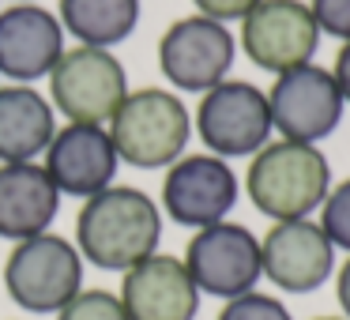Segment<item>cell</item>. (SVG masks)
<instances>
[{"label": "cell", "instance_id": "obj_24", "mask_svg": "<svg viewBox=\"0 0 350 320\" xmlns=\"http://www.w3.org/2000/svg\"><path fill=\"white\" fill-rule=\"evenodd\" d=\"M332 76L342 91V102H350V42H342L339 53H335V64H332Z\"/></svg>", "mask_w": 350, "mask_h": 320}, {"label": "cell", "instance_id": "obj_13", "mask_svg": "<svg viewBox=\"0 0 350 320\" xmlns=\"http://www.w3.org/2000/svg\"><path fill=\"white\" fill-rule=\"evenodd\" d=\"M49 181L57 185L61 196L91 200L102 189L117 185V170H121V155L113 147L106 124H76L68 121L64 129L53 132L46 155H42Z\"/></svg>", "mask_w": 350, "mask_h": 320}, {"label": "cell", "instance_id": "obj_23", "mask_svg": "<svg viewBox=\"0 0 350 320\" xmlns=\"http://www.w3.org/2000/svg\"><path fill=\"white\" fill-rule=\"evenodd\" d=\"M200 16L207 19H219V23H241L260 0H192Z\"/></svg>", "mask_w": 350, "mask_h": 320}, {"label": "cell", "instance_id": "obj_8", "mask_svg": "<svg viewBox=\"0 0 350 320\" xmlns=\"http://www.w3.org/2000/svg\"><path fill=\"white\" fill-rule=\"evenodd\" d=\"M237 57V38L226 23L207 16H185L162 31L159 38V68L177 91L204 94L215 83L230 79Z\"/></svg>", "mask_w": 350, "mask_h": 320}, {"label": "cell", "instance_id": "obj_15", "mask_svg": "<svg viewBox=\"0 0 350 320\" xmlns=\"http://www.w3.org/2000/svg\"><path fill=\"white\" fill-rule=\"evenodd\" d=\"M64 27L57 12L42 4H8L0 8V76L12 83H34L53 72L61 61L64 46Z\"/></svg>", "mask_w": 350, "mask_h": 320}, {"label": "cell", "instance_id": "obj_18", "mask_svg": "<svg viewBox=\"0 0 350 320\" xmlns=\"http://www.w3.org/2000/svg\"><path fill=\"white\" fill-rule=\"evenodd\" d=\"M57 19L79 46L113 49L139 27V0H61Z\"/></svg>", "mask_w": 350, "mask_h": 320}, {"label": "cell", "instance_id": "obj_14", "mask_svg": "<svg viewBox=\"0 0 350 320\" xmlns=\"http://www.w3.org/2000/svg\"><path fill=\"white\" fill-rule=\"evenodd\" d=\"M121 305L129 320H196L200 290L181 256L151 252L121 271Z\"/></svg>", "mask_w": 350, "mask_h": 320}, {"label": "cell", "instance_id": "obj_21", "mask_svg": "<svg viewBox=\"0 0 350 320\" xmlns=\"http://www.w3.org/2000/svg\"><path fill=\"white\" fill-rule=\"evenodd\" d=\"M215 320H294V317H290V309L279 302V297L249 290V294H241V297L222 302V309H219Z\"/></svg>", "mask_w": 350, "mask_h": 320}, {"label": "cell", "instance_id": "obj_12", "mask_svg": "<svg viewBox=\"0 0 350 320\" xmlns=\"http://www.w3.org/2000/svg\"><path fill=\"white\" fill-rule=\"evenodd\" d=\"M335 245L320 230L317 219H286L271 222L260 237V264L264 279L279 286L282 294H312L335 275Z\"/></svg>", "mask_w": 350, "mask_h": 320}, {"label": "cell", "instance_id": "obj_25", "mask_svg": "<svg viewBox=\"0 0 350 320\" xmlns=\"http://www.w3.org/2000/svg\"><path fill=\"white\" fill-rule=\"evenodd\" d=\"M335 297H339V309L342 317L350 320V256L335 267Z\"/></svg>", "mask_w": 350, "mask_h": 320}, {"label": "cell", "instance_id": "obj_11", "mask_svg": "<svg viewBox=\"0 0 350 320\" xmlns=\"http://www.w3.org/2000/svg\"><path fill=\"white\" fill-rule=\"evenodd\" d=\"M317 46L320 27L301 0H260L241 19V53L271 76L309 64Z\"/></svg>", "mask_w": 350, "mask_h": 320}, {"label": "cell", "instance_id": "obj_22", "mask_svg": "<svg viewBox=\"0 0 350 320\" xmlns=\"http://www.w3.org/2000/svg\"><path fill=\"white\" fill-rule=\"evenodd\" d=\"M309 12L317 19L320 34L350 42V0H309Z\"/></svg>", "mask_w": 350, "mask_h": 320}, {"label": "cell", "instance_id": "obj_20", "mask_svg": "<svg viewBox=\"0 0 350 320\" xmlns=\"http://www.w3.org/2000/svg\"><path fill=\"white\" fill-rule=\"evenodd\" d=\"M57 320H129V312H124L121 297H117L113 290H102V286L87 290L83 286L61 312H57Z\"/></svg>", "mask_w": 350, "mask_h": 320}, {"label": "cell", "instance_id": "obj_19", "mask_svg": "<svg viewBox=\"0 0 350 320\" xmlns=\"http://www.w3.org/2000/svg\"><path fill=\"white\" fill-rule=\"evenodd\" d=\"M317 222L327 234V241L350 256V177H342L339 185L327 189L324 204H320V211H317Z\"/></svg>", "mask_w": 350, "mask_h": 320}, {"label": "cell", "instance_id": "obj_6", "mask_svg": "<svg viewBox=\"0 0 350 320\" xmlns=\"http://www.w3.org/2000/svg\"><path fill=\"white\" fill-rule=\"evenodd\" d=\"M185 267H189L192 282L200 294H211L219 302L241 297L256 290L264 279V264H260V237L241 222H211V226L196 230L185 245Z\"/></svg>", "mask_w": 350, "mask_h": 320}, {"label": "cell", "instance_id": "obj_26", "mask_svg": "<svg viewBox=\"0 0 350 320\" xmlns=\"http://www.w3.org/2000/svg\"><path fill=\"white\" fill-rule=\"evenodd\" d=\"M317 320H347V317H317Z\"/></svg>", "mask_w": 350, "mask_h": 320}, {"label": "cell", "instance_id": "obj_17", "mask_svg": "<svg viewBox=\"0 0 350 320\" xmlns=\"http://www.w3.org/2000/svg\"><path fill=\"white\" fill-rule=\"evenodd\" d=\"M57 132V109L31 83L0 87V162H34Z\"/></svg>", "mask_w": 350, "mask_h": 320}, {"label": "cell", "instance_id": "obj_10", "mask_svg": "<svg viewBox=\"0 0 350 320\" xmlns=\"http://www.w3.org/2000/svg\"><path fill=\"white\" fill-rule=\"evenodd\" d=\"M241 196L234 166L219 155H181L162 177V211L189 230H204L211 222L230 219Z\"/></svg>", "mask_w": 350, "mask_h": 320}, {"label": "cell", "instance_id": "obj_2", "mask_svg": "<svg viewBox=\"0 0 350 320\" xmlns=\"http://www.w3.org/2000/svg\"><path fill=\"white\" fill-rule=\"evenodd\" d=\"M332 189V166L317 144L267 139L245 170V192L252 207L271 222L312 219Z\"/></svg>", "mask_w": 350, "mask_h": 320}, {"label": "cell", "instance_id": "obj_3", "mask_svg": "<svg viewBox=\"0 0 350 320\" xmlns=\"http://www.w3.org/2000/svg\"><path fill=\"white\" fill-rule=\"evenodd\" d=\"M106 129L113 136L121 162L136 170H166L189 147L192 117L181 94L166 91V87H139V91L124 94Z\"/></svg>", "mask_w": 350, "mask_h": 320}, {"label": "cell", "instance_id": "obj_16", "mask_svg": "<svg viewBox=\"0 0 350 320\" xmlns=\"http://www.w3.org/2000/svg\"><path fill=\"white\" fill-rule=\"evenodd\" d=\"M61 192L42 162H0V237L27 241L53 226Z\"/></svg>", "mask_w": 350, "mask_h": 320}, {"label": "cell", "instance_id": "obj_1", "mask_svg": "<svg viewBox=\"0 0 350 320\" xmlns=\"http://www.w3.org/2000/svg\"><path fill=\"white\" fill-rule=\"evenodd\" d=\"M162 207L132 185H109L83 200L76 215V249L83 264L98 271H129L132 264L159 252Z\"/></svg>", "mask_w": 350, "mask_h": 320}, {"label": "cell", "instance_id": "obj_7", "mask_svg": "<svg viewBox=\"0 0 350 320\" xmlns=\"http://www.w3.org/2000/svg\"><path fill=\"white\" fill-rule=\"evenodd\" d=\"M196 132L207 151L219 159H252L271 139V109L267 91L249 79H222L204 91L196 109Z\"/></svg>", "mask_w": 350, "mask_h": 320}, {"label": "cell", "instance_id": "obj_9", "mask_svg": "<svg viewBox=\"0 0 350 320\" xmlns=\"http://www.w3.org/2000/svg\"><path fill=\"white\" fill-rule=\"evenodd\" d=\"M267 109H271V129L282 139L320 144L339 129L347 102H342L332 68H320L309 61L301 68L275 76L271 91H267Z\"/></svg>", "mask_w": 350, "mask_h": 320}, {"label": "cell", "instance_id": "obj_27", "mask_svg": "<svg viewBox=\"0 0 350 320\" xmlns=\"http://www.w3.org/2000/svg\"><path fill=\"white\" fill-rule=\"evenodd\" d=\"M12 4H34V0H12Z\"/></svg>", "mask_w": 350, "mask_h": 320}, {"label": "cell", "instance_id": "obj_5", "mask_svg": "<svg viewBox=\"0 0 350 320\" xmlns=\"http://www.w3.org/2000/svg\"><path fill=\"white\" fill-rule=\"evenodd\" d=\"M46 79L53 109L76 124H109V117L129 94V76L113 49L72 46L61 53Z\"/></svg>", "mask_w": 350, "mask_h": 320}, {"label": "cell", "instance_id": "obj_4", "mask_svg": "<svg viewBox=\"0 0 350 320\" xmlns=\"http://www.w3.org/2000/svg\"><path fill=\"white\" fill-rule=\"evenodd\" d=\"M83 256L76 241L46 234L16 241L4 260V290L23 312L34 317H57L72 297L83 290Z\"/></svg>", "mask_w": 350, "mask_h": 320}]
</instances>
